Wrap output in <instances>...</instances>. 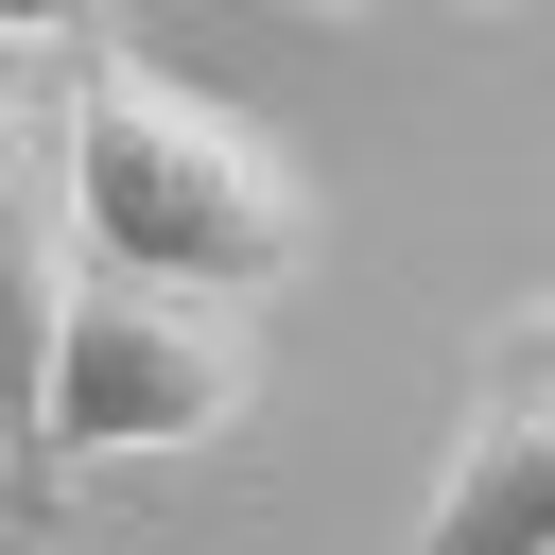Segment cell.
Masks as SVG:
<instances>
[{"label": "cell", "mask_w": 555, "mask_h": 555, "mask_svg": "<svg viewBox=\"0 0 555 555\" xmlns=\"http://www.w3.org/2000/svg\"><path fill=\"white\" fill-rule=\"evenodd\" d=\"M52 104H69V225H87V260L173 278V295H260V278L312 260V173L225 87H191V69L121 52V35H69Z\"/></svg>", "instance_id": "6da1fadb"}, {"label": "cell", "mask_w": 555, "mask_h": 555, "mask_svg": "<svg viewBox=\"0 0 555 555\" xmlns=\"http://www.w3.org/2000/svg\"><path fill=\"white\" fill-rule=\"evenodd\" d=\"M243 399H260L243 295H173V278L87 260L69 278V330H52V503L87 468H156V451L243 434Z\"/></svg>", "instance_id": "7a4b0ae2"}, {"label": "cell", "mask_w": 555, "mask_h": 555, "mask_svg": "<svg viewBox=\"0 0 555 555\" xmlns=\"http://www.w3.org/2000/svg\"><path fill=\"white\" fill-rule=\"evenodd\" d=\"M87 225H69V104L17 87L0 104V520H69L52 503V330H69Z\"/></svg>", "instance_id": "3957f363"}, {"label": "cell", "mask_w": 555, "mask_h": 555, "mask_svg": "<svg viewBox=\"0 0 555 555\" xmlns=\"http://www.w3.org/2000/svg\"><path fill=\"white\" fill-rule=\"evenodd\" d=\"M399 555H555V382H520V364L468 382V434Z\"/></svg>", "instance_id": "277c9868"}, {"label": "cell", "mask_w": 555, "mask_h": 555, "mask_svg": "<svg viewBox=\"0 0 555 555\" xmlns=\"http://www.w3.org/2000/svg\"><path fill=\"white\" fill-rule=\"evenodd\" d=\"M69 35H104V0H0V52H69Z\"/></svg>", "instance_id": "5b68a950"}, {"label": "cell", "mask_w": 555, "mask_h": 555, "mask_svg": "<svg viewBox=\"0 0 555 555\" xmlns=\"http://www.w3.org/2000/svg\"><path fill=\"white\" fill-rule=\"evenodd\" d=\"M486 364H520V382H555V295H538V312H520V330H503Z\"/></svg>", "instance_id": "8992f818"}]
</instances>
